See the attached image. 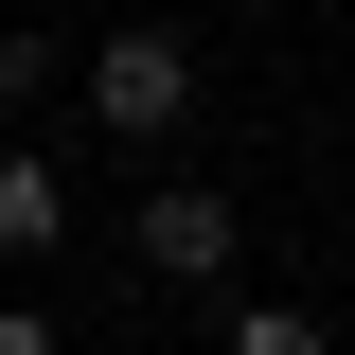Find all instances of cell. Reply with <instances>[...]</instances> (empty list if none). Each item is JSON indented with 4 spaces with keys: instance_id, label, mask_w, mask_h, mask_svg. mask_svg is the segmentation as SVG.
<instances>
[{
    "instance_id": "6da1fadb",
    "label": "cell",
    "mask_w": 355,
    "mask_h": 355,
    "mask_svg": "<svg viewBox=\"0 0 355 355\" xmlns=\"http://www.w3.org/2000/svg\"><path fill=\"white\" fill-rule=\"evenodd\" d=\"M71 89H89L107 142H178V125H196V36H107Z\"/></svg>"
},
{
    "instance_id": "277c9868",
    "label": "cell",
    "mask_w": 355,
    "mask_h": 355,
    "mask_svg": "<svg viewBox=\"0 0 355 355\" xmlns=\"http://www.w3.org/2000/svg\"><path fill=\"white\" fill-rule=\"evenodd\" d=\"M231 355H338V338H320L302 302H249V320H231Z\"/></svg>"
},
{
    "instance_id": "5b68a950",
    "label": "cell",
    "mask_w": 355,
    "mask_h": 355,
    "mask_svg": "<svg viewBox=\"0 0 355 355\" xmlns=\"http://www.w3.org/2000/svg\"><path fill=\"white\" fill-rule=\"evenodd\" d=\"M0 355H53V320H18V302H0Z\"/></svg>"
},
{
    "instance_id": "7a4b0ae2",
    "label": "cell",
    "mask_w": 355,
    "mask_h": 355,
    "mask_svg": "<svg viewBox=\"0 0 355 355\" xmlns=\"http://www.w3.org/2000/svg\"><path fill=\"white\" fill-rule=\"evenodd\" d=\"M142 266H160V284H214L231 266V196L214 178H160V196H142Z\"/></svg>"
},
{
    "instance_id": "3957f363",
    "label": "cell",
    "mask_w": 355,
    "mask_h": 355,
    "mask_svg": "<svg viewBox=\"0 0 355 355\" xmlns=\"http://www.w3.org/2000/svg\"><path fill=\"white\" fill-rule=\"evenodd\" d=\"M53 231H71V178L53 160H0V266H36Z\"/></svg>"
}]
</instances>
